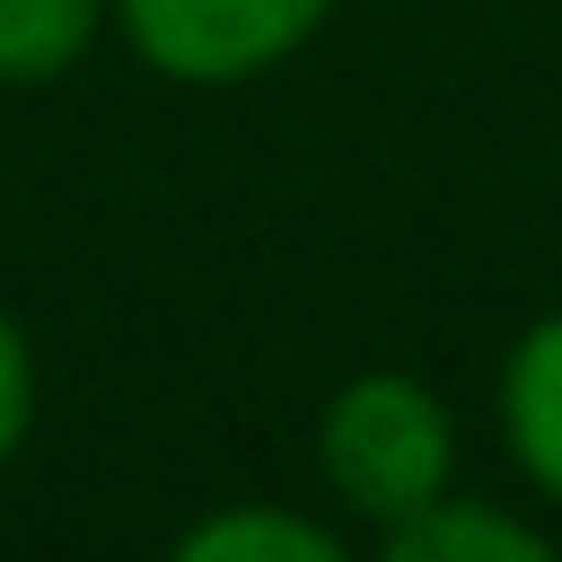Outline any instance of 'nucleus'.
Returning <instances> with one entry per match:
<instances>
[{
	"label": "nucleus",
	"mask_w": 562,
	"mask_h": 562,
	"mask_svg": "<svg viewBox=\"0 0 562 562\" xmlns=\"http://www.w3.org/2000/svg\"><path fill=\"white\" fill-rule=\"evenodd\" d=\"M316 474L369 536H386L457 483V413L413 369H360L316 413Z\"/></svg>",
	"instance_id": "obj_1"
},
{
	"label": "nucleus",
	"mask_w": 562,
	"mask_h": 562,
	"mask_svg": "<svg viewBox=\"0 0 562 562\" xmlns=\"http://www.w3.org/2000/svg\"><path fill=\"white\" fill-rule=\"evenodd\" d=\"M334 0H114L123 44L176 88H246L281 70Z\"/></svg>",
	"instance_id": "obj_2"
},
{
	"label": "nucleus",
	"mask_w": 562,
	"mask_h": 562,
	"mask_svg": "<svg viewBox=\"0 0 562 562\" xmlns=\"http://www.w3.org/2000/svg\"><path fill=\"white\" fill-rule=\"evenodd\" d=\"M492 413H501V448H509V465L527 474V492H536L544 509H562V307H544V316L501 351Z\"/></svg>",
	"instance_id": "obj_3"
},
{
	"label": "nucleus",
	"mask_w": 562,
	"mask_h": 562,
	"mask_svg": "<svg viewBox=\"0 0 562 562\" xmlns=\"http://www.w3.org/2000/svg\"><path fill=\"white\" fill-rule=\"evenodd\" d=\"M378 553L386 562H544L553 553V536L527 518V509H509V501H483V492H439V501H422L404 527H386L378 536Z\"/></svg>",
	"instance_id": "obj_4"
},
{
	"label": "nucleus",
	"mask_w": 562,
	"mask_h": 562,
	"mask_svg": "<svg viewBox=\"0 0 562 562\" xmlns=\"http://www.w3.org/2000/svg\"><path fill=\"white\" fill-rule=\"evenodd\" d=\"M176 562H342V536L281 501H228L176 527Z\"/></svg>",
	"instance_id": "obj_5"
},
{
	"label": "nucleus",
	"mask_w": 562,
	"mask_h": 562,
	"mask_svg": "<svg viewBox=\"0 0 562 562\" xmlns=\"http://www.w3.org/2000/svg\"><path fill=\"white\" fill-rule=\"evenodd\" d=\"M114 0H0V88H53L88 61Z\"/></svg>",
	"instance_id": "obj_6"
},
{
	"label": "nucleus",
	"mask_w": 562,
	"mask_h": 562,
	"mask_svg": "<svg viewBox=\"0 0 562 562\" xmlns=\"http://www.w3.org/2000/svg\"><path fill=\"white\" fill-rule=\"evenodd\" d=\"M26 430H35V342L0 307V465L26 448Z\"/></svg>",
	"instance_id": "obj_7"
}]
</instances>
